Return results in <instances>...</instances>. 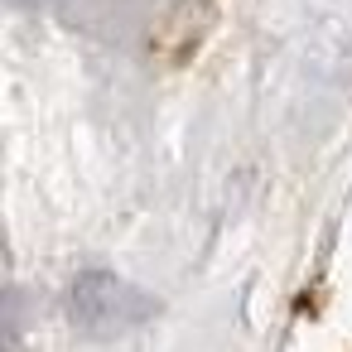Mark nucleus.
Listing matches in <instances>:
<instances>
[{"mask_svg":"<svg viewBox=\"0 0 352 352\" xmlns=\"http://www.w3.org/2000/svg\"><path fill=\"white\" fill-rule=\"evenodd\" d=\"M155 314V299L111 270H82L68 289V323L87 338H121Z\"/></svg>","mask_w":352,"mask_h":352,"instance_id":"nucleus-1","label":"nucleus"}]
</instances>
